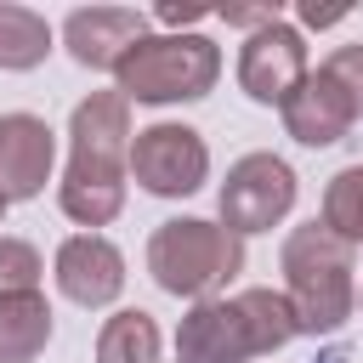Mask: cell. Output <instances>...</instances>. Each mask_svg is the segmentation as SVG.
Instances as JSON below:
<instances>
[{
	"instance_id": "cell-1",
	"label": "cell",
	"mask_w": 363,
	"mask_h": 363,
	"mask_svg": "<svg viewBox=\"0 0 363 363\" xmlns=\"http://www.w3.org/2000/svg\"><path fill=\"white\" fill-rule=\"evenodd\" d=\"M74 153L62 176V210L85 227H102L125 204V159H130V108L119 91H91L68 119Z\"/></svg>"
},
{
	"instance_id": "cell-2",
	"label": "cell",
	"mask_w": 363,
	"mask_h": 363,
	"mask_svg": "<svg viewBox=\"0 0 363 363\" xmlns=\"http://www.w3.org/2000/svg\"><path fill=\"white\" fill-rule=\"evenodd\" d=\"M295 312L278 289H244L233 301H199L176 335L182 363H250L295 340Z\"/></svg>"
},
{
	"instance_id": "cell-3",
	"label": "cell",
	"mask_w": 363,
	"mask_h": 363,
	"mask_svg": "<svg viewBox=\"0 0 363 363\" xmlns=\"http://www.w3.org/2000/svg\"><path fill=\"white\" fill-rule=\"evenodd\" d=\"M284 301L295 312V329L301 335H323V329H340L357 306V284H352V244L335 238L323 221H306L289 233L284 244Z\"/></svg>"
},
{
	"instance_id": "cell-4",
	"label": "cell",
	"mask_w": 363,
	"mask_h": 363,
	"mask_svg": "<svg viewBox=\"0 0 363 363\" xmlns=\"http://www.w3.org/2000/svg\"><path fill=\"white\" fill-rule=\"evenodd\" d=\"M221 51L204 34H147L113 68L125 102H193L216 85Z\"/></svg>"
},
{
	"instance_id": "cell-5",
	"label": "cell",
	"mask_w": 363,
	"mask_h": 363,
	"mask_svg": "<svg viewBox=\"0 0 363 363\" xmlns=\"http://www.w3.org/2000/svg\"><path fill=\"white\" fill-rule=\"evenodd\" d=\"M238 267H244V238L216 221H193V216L164 221L147 244V272L159 278V289L187 301H210Z\"/></svg>"
},
{
	"instance_id": "cell-6",
	"label": "cell",
	"mask_w": 363,
	"mask_h": 363,
	"mask_svg": "<svg viewBox=\"0 0 363 363\" xmlns=\"http://www.w3.org/2000/svg\"><path fill=\"white\" fill-rule=\"evenodd\" d=\"M289 204H295V170L278 153H244L221 182V227L238 238L284 221Z\"/></svg>"
},
{
	"instance_id": "cell-7",
	"label": "cell",
	"mask_w": 363,
	"mask_h": 363,
	"mask_svg": "<svg viewBox=\"0 0 363 363\" xmlns=\"http://www.w3.org/2000/svg\"><path fill=\"white\" fill-rule=\"evenodd\" d=\"M125 170H130L153 199H182V193H193V187L204 182L210 147H204L199 130H187V125H147V130H136Z\"/></svg>"
},
{
	"instance_id": "cell-8",
	"label": "cell",
	"mask_w": 363,
	"mask_h": 363,
	"mask_svg": "<svg viewBox=\"0 0 363 363\" xmlns=\"http://www.w3.org/2000/svg\"><path fill=\"white\" fill-rule=\"evenodd\" d=\"M306 79V45L301 34L278 17L267 28H255L238 51V85L250 102H267V108H284L295 96V85Z\"/></svg>"
},
{
	"instance_id": "cell-9",
	"label": "cell",
	"mask_w": 363,
	"mask_h": 363,
	"mask_svg": "<svg viewBox=\"0 0 363 363\" xmlns=\"http://www.w3.org/2000/svg\"><path fill=\"white\" fill-rule=\"evenodd\" d=\"M357 119H363V113H357V96H352L329 68H318V74L306 68V79L295 85V96L284 102V125H289V136L306 142V147L340 142Z\"/></svg>"
},
{
	"instance_id": "cell-10",
	"label": "cell",
	"mask_w": 363,
	"mask_h": 363,
	"mask_svg": "<svg viewBox=\"0 0 363 363\" xmlns=\"http://www.w3.org/2000/svg\"><path fill=\"white\" fill-rule=\"evenodd\" d=\"M62 40H68L79 68H108L113 74L125 62V51L136 40H147V17L130 11V6H79V11H68Z\"/></svg>"
},
{
	"instance_id": "cell-11",
	"label": "cell",
	"mask_w": 363,
	"mask_h": 363,
	"mask_svg": "<svg viewBox=\"0 0 363 363\" xmlns=\"http://www.w3.org/2000/svg\"><path fill=\"white\" fill-rule=\"evenodd\" d=\"M57 289L74 306H108L125 289V255L102 233H79L57 250Z\"/></svg>"
},
{
	"instance_id": "cell-12",
	"label": "cell",
	"mask_w": 363,
	"mask_h": 363,
	"mask_svg": "<svg viewBox=\"0 0 363 363\" xmlns=\"http://www.w3.org/2000/svg\"><path fill=\"white\" fill-rule=\"evenodd\" d=\"M51 125L34 113H6L0 119V199H34L51 176Z\"/></svg>"
},
{
	"instance_id": "cell-13",
	"label": "cell",
	"mask_w": 363,
	"mask_h": 363,
	"mask_svg": "<svg viewBox=\"0 0 363 363\" xmlns=\"http://www.w3.org/2000/svg\"><path fill=\"white\" fill-rule=\"evenodd\" d=\"M51 340V306L45 295H11L0 301V363H28Z\"/></svg>"
},
{
	"instance_id": "cell-14",
	"label": "cell",
	"mask_w": 363,
	"mask_h": 363,
	"mask_svg": "<svg viewBox=\"0 0 363 363\" xmlns=\"http://www.w3.org/2000/svg\"><path fill=\"white\" fill-rule=\"evenodd\" d=\"M96 363H159V323L147 312H113L96 335Z\"/></svg>"
},
{
	"instance_id": "cell-15",
	"label": "cell",
	"mask_w": 363,
	"mask_h": 363,
	"mask_svg": "<svg viewBox=\"0 0 363 363\" xmlns=\"http://www.w3.org/2000/svg\"><path fill=\"white\" fill-rule=\"evenodd\" d=\"M51 51V23L28 6H0V68H34Z\"/></svg>"
},
{
	"instance_id": "cell-16",
	"label": "cell",
	"mask_w": 363,
	"mask_h": 363,
	"mask_svg": "<svg viewBox=\"0 0 363 363\" xmlns=\"http://www.w3.org/2000/svg\"><path fill=\"white\" fill-rule=\"evenodd\" d=\"M323 227L346 244H363V164L340 170L323 193Z\"/></svg>"
},
{
	"instance_id": "cell-17",
	"label": "cell",
	"mask_w": 363,
	"mask_h": 363,
	"mask_svg": "<svg viewBox=\"0 0 363 363\" xmlns=\"http://www.w3.org/2000/svg\"><path fill=\"white\" fill-rule=\"evenodd\" d=\"M40 295V255L23 238H0V301Z\"/></svg>"
},
{
	"instance_id": "cell-18",
	"label": "cell",
	"mask_w": 363,
	"mask_h": 363,
	"mask_svg": "<svg viewBox=\"0 0 363 363\" xmlns=\"http://www.w3.org/2000/svg\"><path fill=\"white\" fill-rule=\"evenodd\" d=\"M216 17H227V23H238V28H267V23H278L284 11H278V6H221Z\"/></svg>"
},
{
	"instance_id": "cell-19",
	"label": "cell",
	"mask_w": 363,
	"mask_h": 363,
	"mask_svg": "<svg viewBox=\"0 0 363 363\" xmlns=\"http://www.w3.org/2000/svg\"><path fill=\"white\" fill-rule=\"evenodd\" d=\"M340 17H346V6H318V0L301 6V23H306V28H329V23H340Z\"/></svg>"
},
{
	"instance_id": "cell-20",
	"label": "cell",
	"mask_w": 363,
	"mask_h": 363,
	"mask_svg": "<svg viewBox=\"0 0 363 363\" xmlns=\"http://www.w3.org/2000/svg\"><path fill=\"white\" fill-rule=\"evenodd\" d=\"M199 17H210V6H159V23H170V28L199 23Z\"/></svg>"
},
{
	"instance_id": "cell-21",
	"label": "cell",
	"mask_w": 363,
	"mask_h": 363,
	"mask_svg": "<svg viewBox=\"0 0 363 363\" xmlns=\"http://www.w3.org/2000/svg\"><path fill=\"white\" fill-rule=\"evenodd\" d=\"M0 216H6V199H0Z\"/></svg>"
},
{
	"instance_id": "cell-22",
	"label": "cell",
	"mask_w": 363,
	"mask_h": 363,
	"mask_svg": "<svg viewBox=\"0 0 363 363\" xmlns=\"http://www.w3.org/2000/svg\"><path fill=\"white\" fill-rule=\"evenodd\" d=\"M318 363H323V357H318Z\"/></svg>"
}]
</instances>
